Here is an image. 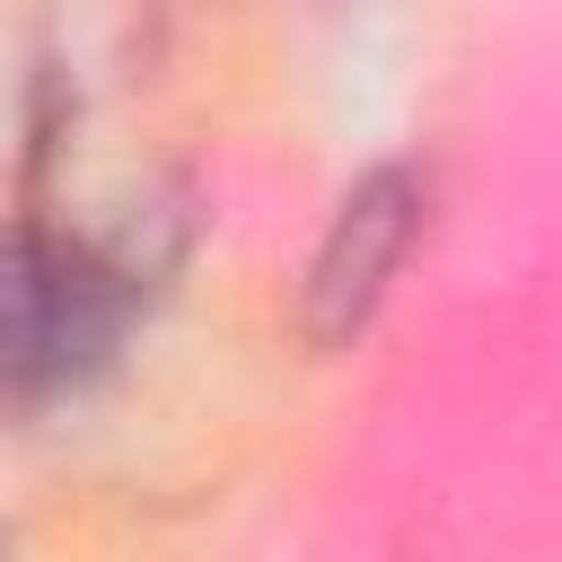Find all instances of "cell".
Returning a JSON list of instances; mask_svg holds the SVG:
<instances>
[{
  "label": "cell",
  "instance_id": "6da1fadb",
  "mask_svg": "<svg viewBox=\"0 0 562 562\" xmlns=\"http://www.w3.org/2000/svg\"><path fill=\"white\" fill-rule=\"evenodd\" d=\"M413 228H422V184L404 167H378L342 193V211L316 246V272H307V334L316 342H342V334L369 325V307L386 299Z\"/></svg>",
  "mask_w": 562,
  "mask_h": 562
}]
</instances>
